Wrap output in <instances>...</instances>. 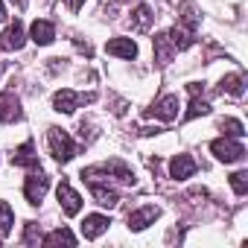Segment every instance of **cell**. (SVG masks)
<instances>
[{
  "mask_svg": "<svg viewBox=\"0 0 248 248\" xmlns=\"http://www.w3.org/2000/svg\"><path fill=\"white\" fill-rule=\"evenodd\" d=\"M47 143H50V152H53V158L56 161H70L73 155H76V143H73V138L64 132V129H50V135H47Z\"/></svg>",
  "mask_w": 248,
  "mask_h": 248,
  "instance_id": "cell-1",
  "label": "cell"
},
{
  "mask_svg": "<svg viewBox=\"0 0 248 248\" xmlns=\"http://www.w3.org/2000/svg\"><path fill=\"white\" fill-rule=\"evenodd\" d=\"M96 99V93H76V91H70V88H62L56 96H53V105H56V111H62V114H73L82 102H93Z\"/></svg>",
  "mask_w": 248,
  "mask_h": 248,
  "instance_id": "cell-2",
  "label": "cell"
},
{
  "mask_svg": "<svg viewBox=\"0 0 248 248\" xmlns=\"http://www.w3.org/2000/svg\"><path fill=\"white\" fill-rule=\"evenodd\" d=\"M210 152H213L219 161H225V164H233V161H242V158H245V146L236 143V140H231V138L213 140V143H210Z\"/></svg>",
  "mask_w": 248,
  "mask_h": 248,
  "instance_id": "cell-3",
  "label": "cell"
},
{
  "mask_svg": "<svg viewBox=\"0 0 248 248\" xmlns=\"http://www.w3.org/2000/svg\"><path fill=\"white\" fill-rule=\"evenodd\" d=\"M56 196H59V204H62V210H64L67 216H76V213L82 210V199H79V193H76L67 181H62V184H59Z\"/></svg>",
  "mask_w": 248,
  "mask_h": 248,
  "instance_id": "cell-4",
  "label": "cell"
},
{
  "mask_svg": "<svg viewBox=\"0 0 248 248\" xmlns=\"http://www.w3.org/2000/svg\"><path fill=\"white\" fill-rule=\"evenodd\" d=\"M146 114L149 117H158V120H164V123H170V120H175L178 117V96H164V99H158L152 108H146Z\"/></svg>",
  "mask_w": 248,
  "mask_h": 248,
  "instance_id": "cell-5",
  "label": "cell"
},
{
  "mask_svg": "<svg viewBox=\"0 0 248 248\" xmlns=\"http://www.w3.org/2000/svg\"><path fill=\"white\" fill-rule=\"evenodd\" d=\"M47 187H50V178H47V175H41V172H38V175H30L27 184H24V196H27V202H30V204H41Z\"/></svg>",
  "mask_w": 248,
  "mask_h": 248,
  "instance_id": "cell-6",
  "label": "cell"
},
{
  "mask_svg": "<svg viewBox=\"0 0 248 248\" xmlns=\"http://www.w3.org/2000/svg\"><path fill=\"white\" fill-rule=\"evenodd\" d=\"M21 120V102L12 91L0 93V123H15Z\"/></svg>",
  "mask_w": 248,
  "mask_h": 248,
  "instance_id": "cell-7",
  "label": "cell"
},
{
  "mask_svg": "<svg viewBox=\"0 0 248 248\" xmlns=\"http://www.w3.org/2000/svg\"><path fill=\"white\" fill-rule=\"evenodd\" d=\"M196 170H199V167H196V161H193L190 155H175V158L170 161V175H172L175 181H184V178H190Z\"/></svg>",
  "mask_w": 248,
  "mask_h": 248,
  "instance_id": "cell-8",
  "label": "cell"
},
{
  "mask_svg": "<svg viewBox=\"0 0 248 248\" xmlns=\"http://www.w3.org/2000/svg\"><path fill=\"white\" fill-rule=\"evenodd\" d=\"M24 47V24L12 21L9 30L0 35V50H21Z\"/></svg>",
  "mask_w": 248,
  "mask_h": 248,
  "instance_id": "cell-9",
  "label": "cell"
},
{
  "mask_svg": "<svg viewBox=\"0 0 248 248\" xmlns=\"http://www.w3.org/2000/svg\"><path fill=\"white\" fill-rule=\"evenodd\" d=\"M155 219H158V207H155V204H146V207L129 213V228H132V231H143V228L152 225Z\"/></svg>",
  "mask_w": 248,
  "mask_h": 248,
  "instance_id": "cell-10",
  "label": "cell"
},
{
  "mask_svg": "<svg viewBox=\"0 0 248 248\" xmlns=\"http://www.w3.org/2000/svg\"><path fill=\"white\" fill-rule=\"evenodd\" d=\"M108 216H99V213H93V216H85V222H82V236L85 239H96L99 233H105L108 231Z\"/></svg>",
  "mask_w": 248,
  "mask_h": 248,
  "instance_id": "cell-11",
  "label": "cell"
},
{
  "mask_svg": "<svg viewBox=\"0 0 248 248\" xmlns=\"http://www.w3.org/2000/svg\"><path fill=\"white\" fill-rule=\"evenodd\" d=\"M105 50H108L111 56H120V59H135V56H138V44H135L132 38H111V41L105 44Z\"/></svg>",
  "mask_w": 248,
  "mask_h": 248,
  "instance_id": "cell-12",
  "label": "cell"
},
{
  "mask_svg": "<svg viewBox=\"0 0 248 248\" xmlns=\"http://www.w3.org/2000/svg\"><path fill=\"white\" fill-rule=\"evenodd\" d=\"M30 35H32V41H35V44L47 47V44L56 38V27H53L50 21H35V24L30 27Z\"/></svg>",
  "mask_w": 248,
  "mask_h": 248,
  "instance_id": "cell-13",
  "label": "cell"
},
{
  "mask_svg": "<svg viewBox=\"0 0 248 248\" xmlns=\"http://www.w3.org/2000/svg\"><path fill=\"white\" fill-rule=\"evenodd\" d=\"M172 53H175V47H172L170 35H167V32L155 35V62H158V64H170Z\"/></svg>",
  "mask_w": 248,
  "mask_h": 248,
  "instance_id": "cell-14",
  "label": "cell"
},
{
  "mask_svg": "<svg viewBox=\"0 0 248 248\" xmlns=\"http://www.w3.org/2000/svg\"><path fill=\"white\" fill-rule=\"evenodd\" d=\"M12 164L15 167H38V158H35V146H32V140H27L21 149H15V155H12Z\"/></svg>",
  "mask_w": 248,
  "mask_h": 248,
  "instance_id": "cell-15",
  "label": "cell"
},
{
  "mask_svg": "<svg viewBox=\"0 0 248 248\" xmlns=\"http://www.w3.org/2000/svg\"><path fill=\"white\" fill-rule=\"evenodd\" d=\"M91 184V193H93V199H96V204H102V207H114L120 199H117V193L114 190H108V187H102L99 181H88Z\"/></svg>",
  "mask_w": 248,
  "mask_h": 248,
  "instance_id": "cell-16",
  "label": "cell"
},
{
  "mask_svg": "<svg viewBox=\"0 0 248 248\" xmlns=\"http://www.w3.org/2000/svg\"><path fill=\"white\" fill-rule=\"evenodd\" d=\"M219 91H222V93H231V96H242V93H245V82H242L239 73H231V76L222 79Z\"/></svg>",
  "mask_w": 248,
  "mask_h": 248,
  "instance_id": "cell-17",
  "label": "cell"
},
{
  "mask_svg": "<svg viewBox=\"0 0 248 248\" xmlns=\"http://www.w3.org/2000/svg\"><path fill=\"white\" fill-rule=\"evenodd\" d=\"M149 24H152V9L149 6H138L135 15H132V30L143 32V30H149Z\"/></svg>",
  "mask_w": 248,
  "mask_h": 248,
  "instance_id": "cell-18",
  "label": "cell"
},
{
  "mask_svg": "<svg viewBox=\"0 0 248 248\" xmlns=\"http://www.w3.org/2000/svg\"><path fill=\"white\" fill-rule=\"evenodd\" d=\"M190 93H193V102H190L187 120H193V117H202V114H207V111H210V105H207L204 99H199V85H190Z\"/></svg>",
  "mask_w": 248,
  "mask_h": 248,
  "instance_id": "cell-19",
  "label": "cell"
},
{
  "mask_svg": "<svg viewBox=\"0 0 248 248\" xmlns=\"http://www.w3.org/2000/svg\"><path fill=\"white\" fill-rule=\"evenodd\" d=\"M41 242H44V245H59V242H64V245H76V236H73L67 228H56V231L47 233Z\"/></svg>",
  "mask_w": 248,
  "mask_h": 248,
  "instance_id": "cell-20",
  "label": "cell"
},
{
  "mask_svg": "<svg viewBox=\"0 0 248 248\" xmlns=\"http://www.w3.org/2000/svg\"><path fill=\"white\" fill-rule=\"evenodd\" d=\"M12 225H15V213H12V207H9L6 202H0V239L9 236Z\"/></svg>",
  "mask_w": 248,
  "mask_h": 248,
  "instance_id": "cell-21",
  "label": "cell"
},
{
  "mask_svg": "<svg viewBox=\"0 0 248 248\" xmlns=\"http://www.w3.org/2000/svg\"><path fill=\"white\" fill-rule=\"evenodd\" d=\"M222 132H225L228 138H242V135H245V126H242L239 120H231V117H228V120H222Z\"/></svg>",
  "mask_w": 248,
  "mask_h": 248,
  "instance_id": "cell-22",
  "label": "cell"
},
{
  "mask_svg": "<svg viewBox=\"0 0 248 248\" xmlns=\"http://www.w3.org/2000/svg\"><path fill=\"white\" fill-rule=\"evenodd\" d=\"M231 187L236 196H245L248 193V172H233L231 175Z\"/></svg>",
  "mask_w": 248,
  "mask_h": 248,
  "instance_id": "cell-23",
  "label": "cell"
},
{
  "mask_svg": "<svg viewBox=\"0 0 248 248\" xmlns=\"http://www.w3.org/2000/svg\"><path fill=\"white\" fill-rule=\"evenodd\" d=\"M24 242H27V245H35V242H38V225H35V222H30V225H27Z\"/></svg>",
  "mask_w": 248,
  "mask_h": 248,
  "instance_id": "cell-24",
  "label": "cell"
},
{
  "mask_svg": "<svg viewBox=\"0 0 248 248\" xmlns=\"http://www.w3.org/2000/svg\"><path fill=\"white\" fill-rule=\"evenodd\" d=\"M64 3H67V6H70L73 12H79V9H82V3H85V0H64Z\"/></svg>",
  "mask_w": 248,
  "mask_h": 248,
  "instance_id": "cell-25",
  "label": "cell"
},
{
  "mask_svg": "<svg viewBox=\"0 0 248 248\" xmlns=\"http://www.w3.org/2000/svg\"><path fill=\"white\" fill-rule=\"evenodd\" d=\"M6 21V9H3V0H0V24Z\"/></svg>",
  "mask_w": 248,
  "mask_h": 248,
  "instance_id": "cell-26",
  "label": "cell"
},
{
  "mask_svg": "<svg viewBox=\"0 0 248 248\" xmlns=\"http://www.w3.org/2000/svg\"><path fill=\"white\" fill-rule=\"evenodd\" d=\"M120 3H129V0H120Z\"/></svg>",
  "mask_w": 248,
  "mask_h": 248,
  "instance_id": "cell-27",
  "label": "cell"
},
{
  "mask_svg": "<svg viewBox=\"0 0 248 248\" xmlns=\"http://www.w3.org/2000/svg\"><path fill=\"white\" fill-rule=\"evenodd\" d=\"M0 73H3V67H0Z\"/></svg>",
  "mask_w": 248,
  "mask_h": 248,
  "instance_id": "cell-28",
  "label": "cell"
}]
</instances>
